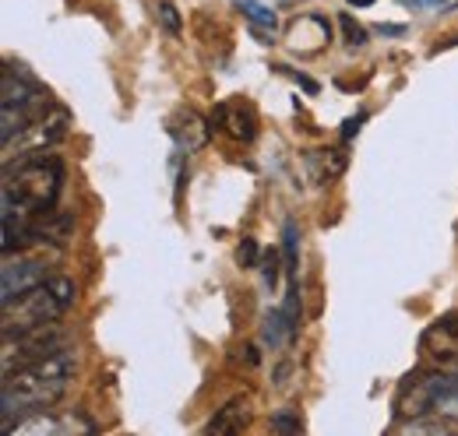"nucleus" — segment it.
Masks as SVG:
<instances>
[{
	"label": "nucleus",
	"mask_w": 458,
	"mask_h": 436,
	"mask_svg": "<svg viewBox=\"0 0 458 436\" xmlns=\"http://www.w3.org/2000/svg\"><path fill=\"white\" fill-rule=\"evenodd\" d=\"M78 359L71 348H60L54 356H43L14 373L4 377L0 387V408H4V433L14 426V415L25 419L32 412H43L47 405H54L64 398L67 381L74 377Z\"/></svg>",
	"instance_id": "f257e3e1"
},
{
	"label": "nucleus",
	"mask_w": 458,
	"mask_h": 436,
	"mask_svg": "<svg viewBox=\"0 0 458 436\" xmlns=\"http://www.w3.org/2000/svg\"><path fill=\"white\" fill-rule=\"evenodd\" d=\"M60 183H64V165L60 159L39 152L29 155L25 163L7 165V180H4V212L14 215H47L60 197Z\"/></svg>",
	"instance_id": "f03ea898"
},
{
	"label": "nucleus",
	"mask_w": 458,
	"mask_h": 436,
	"mask_svg": "<svg viewBox=\"0 0 458 436\" xmlns=\"http://www.w3.org/2000/svg\"><path fill=\"white\" fill-rule=\"evenodd\" d=\"M71 306H74V281L64 274H50L36 289L4 303V334H21V331L57 324Z\"/></svg>",
	"instance_id": "7ed1b4c3"
},
{
	"label": "nucleus",
	"mask_w": 458,
	"mask_h": 436,
	"mask_svg": "<svg viewBox=\"0 0 458 436\" xmlns=\"http://www.w3.org/2000/svg\"><path fill=\"white\" fill-rule=\"evenodd\" d=\"M67 127H71V113L64 106L43 109L36 120H29L18 134H11L4 141V169L14 165V159H29V155H39V152L54 148L67 134Z\"/></svg>",
	"instance_id": "20e7f679"
},
{
	"label": "nucleus",
	"mask_w": 458,
	"mask_h": 436,
	"mask_svg": "<svg viewBox=\"0 0 458 436\" xmlns=\"http://www.w3.org/2000/svg\"><path fill=\"white\" fill-rule=\"evenodd\" d=\"M402 415H452L458 419V373H427L399 401Z\"/></svg>",
	"instance_id": "39448f33"
},
{
	"label": "nucleus",
	"mask_w": 458,
	"mask_h": 436,
	"mask_svg": "<svg viewBox=\"0 0 458 436\" xmlns=\"http://www.w3.org/2000/svg\"><path fill=\"white\" fill-rule=\"evenodd\" d=\"M54 103H47V96L32 85V81H25L21 74H14V71H7L4 78H0V123H4V130H0V138L7 141L11 134H18L29 120H36L43 109H50Z\"/></svg>",
	"instance_id": "423d86ee"
},
{
	"label": "nucleus",
	"mask_w": 458,
	"mask_h": 436,
	"mask_svg": "<svg viewBox=\"0 0 458 436\" xmlns=\"http://www.w3.org/2000/svg\"><path fill=\"white\" fill-rule=\"evenodd\" d=\"M60 348H67V338L57 324H47V327H36V331H21V334H4V377L43 359V356H54Z\"/></svg>",
	"instance_id": "0eeeda50"
},
{
	"label": "nucleus",
	"mask_w": 458,
	"mask_h": 436,
	"mask_svg": "<svg viewBox=\"0 0 458 436\" xmlns=\"http://www.w3.org/2000/svg\"><path fill=\"white\" fill-rule=\"evenodd\" d=\"M212 127L223 130L233 141L247 145V141L258 138V113H254L250 103H243V99H229V103H219L216 116H212Z\"/></svg>",
	"instance_id": "6e6552de"
},
{
	"label": "nucleus",
	"mask_w": 458,
	"mask_h": 436,
	"mask_svg": "<svg viewBox=\"0 0 458 436\" xmlns=\"http://www.w3.org/2000/svg\"><path fill=\"white\" fill-rule=\"evenodd\" d=\"M47 261H36V257H11L4 261V272H0V281H4V303L18 299L21 292L36 289L39 281H47Z\"/></svg>",
	"instance_id": "1a4fd4ad"
},
{
	"label": "nucleus",
	"mask_w": 458,
	"mask_h": 436,
	"mask_svg": "<svg viewBox=\"0 0 458 436\" xmlns=\"http://www.w3.org/2000/svg\"><path fill=\"white\" fill-rule=\"evenodd\" d=\"M170 134L180 141V148L198 152V148L208 141V123H205L194 109H180V113L170 120Z\"/></svg>",
	"instance_id": "9d476101"
},
{
	"label": "nucleus",
	"mask_w": 458,
	"mask_h": 436,
	"mask_svg": "<svg viewBox=\"0 0 458 436\" xmlns=\"http://www.w3.org/2000/svg\"><path fill=\"white\" fill-rule=\"evenodd\" d=\"M427 348L434 356H458V317H448V321H437V324L427 331Z\"/></svg>",
	"instance_id": "9b49d317"
},
{
	"label": "nucleus",
	"mask_w": 458,
	"mask_h": 436,
	"mask_svg": "<svg viewBox=\"0 0 458 436\" xmlns=\"http://www.w3.org/2000/svg\"><path fill=\"white\" fill-rule=\"evenodd\" d=\"M247 423H250L247 401H243V398H236V401H229L226 408H223V412L205 426V433H240Z\"/></svg>",
	"instance_id": "f8f14e48"
},
{
	"label": "nucleus",
	"mask_w": 458,
	"mask_h": 436,
	"mask_svg": "<svg viewBox=\"0 0 458 436\" xmlns=\"http://www.w3.org/2000/svg\"><path fill=\"white\" fill-rule=\"evenodd\" d=\"M236 7L254 21V25H265V29H276L279 25V18H276V11H268V7H261L258 0H236Z\"/></svg>",
	"instance_id": "ddd939ff"
},
{
	"label": "nucleus",
	"mask_w": 458,
	"mask_h": 436,
	"mask_svg": "<svg viewBox=\"0 0 458 436\" xmlns=\"http://www.w3.org/2000/svg\"><path fill=\"white\" fill-rule=\"evenodd\" d=\"M286 272H289V281H296V264H300V229H296V222H286Z\"/></svg>",
	"instance_id": "4468645a"
},
{
	"label": "nucleus",
	"mask_w": 458,
	"mask_h": 436,
	"mask_svg": "<svg viewBox=\"0 0 458 436\" xmlns=\"http://www.w3.org/2000/svg\"><path fill=\"white\" fill-rule=\"evenodd\" d=\"M159 21H163L166 32L180 36V11L173 7V0H159Z\"/></svg>",
	"instance_id": "2eb2a0df"
},
{
	"label": "nucleus",
	"mask_w": 458,
	"mask_h": 436,
	"mask_svg": "<svg viewBox=\"0 0 458 436\" xmlns=\"http://www.w3.org/2000/svg\"><path fill=\"white\" fill-rule=\"evenodd\" d=\"M272 430H276V433H300V430H303V419H300L296 412H279V415L272 419Z\"/></svg>",
	"instance_id": "dca6fc26"
},
{
	"label": "nucleus",
	"mask_w": 458,
	"mask_h": 436,
	"mask_svg": "<svg viewBox=\"0 0 458 436\" xmlns=\"http://www.w3.org/2000/svg\"><path fill=\"white\" fill-rule=\"evenodd\" d=\"M236 264H240V268H254V264H258V243H254V239H243V243L236 247Z\"/></svg>",
	"instance_id": "f3484780"
},
{
	"label": "nucleus",
	"mask_w": 458,
	"mask_h": 436,
	"mask_svg": "<svg viewBox=\"0 0 458 436\" xmlns=\"http://www.w3.org/2000/svg\"><path fill=\"white\" fill-rule=\"evenodd\" d=\"M60 433H96V426H92L89 419H81V415L74 412V415L60 419Z\"/></svg>",
	"instance_id": "a211bd4d"
},
{
	"label": "nucleus",
	"mask_w": 458,
	"mask_h": 436,
	"mask_svg": "<svg viewBox=\"0 0 458 436\" xmlns=\"http://www.w3.org/2000/svg\"><path fill=\"white\" fill-rule=\"evenodd\" d=\"M343 29H345V39H349V46H363V43H367V32H363V29H360L352 18H345V14H343Z\"/></svg>",
	"instance_id": "6ab92c4d"
},
{
	"label": "nucleus",
	"mask_w": 458,
	"mask_h": 436,
	"mask_svg": "<svg viewBox=\"0 0 458 436\" xmlns=\"http://www.w3.org/2000/svg\"><path fill=\"white\" fill-rule=\"evenodd\" d=\"M265 281H268V285L279 281V254H276V250L265 257Z\"/></svg>",
	"instance_id": "aec40b11"
},
{
	"label": "nucleus",
	"mask_w": 458,
	"mask_h": 436,
	"mask_svg": "<svg viewBox=\"0 0 458 436\" xmlns=\"http://www.w3.org/2000/svg\"><path fill=\"white\" fill-rule=\"evenodd\" d=\"M352 7H370V4H377V0H349Z\"/></svg>",
	"instance_id": "412c9836"
}]
</instances>
